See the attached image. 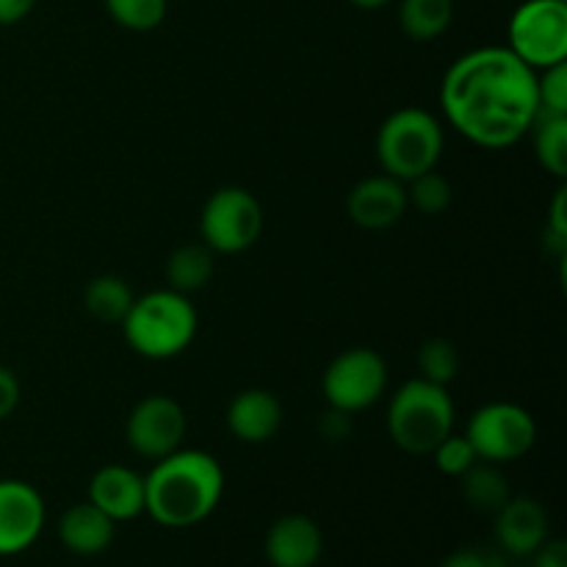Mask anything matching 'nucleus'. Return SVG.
Here are the masks:
<instances>
[{"label": "nucleus", "instance_id": "f8f14e48", "mask_svg": "<svg viewBox=\"0 0 567 567\" xmlns=\"http://www.w3.org/2000/svg\"><path fill=\"white\" fill-rule=\"evenodd\" d=\"M408 188L391 175H371L360 181L347 197V214L363 230H388L408 210Z\"/></svg>", "mask_w": 567, "mask_h": 567}, {"label": "nucleus", "instance_id": "cd10ccee", "mask_svg": "<svg viewBox=\"0 0 567 567\" xmlns=\"http://www.w3.org/2000/svg\"><path fill=\"white\" fill-rule=\"evenodd\" d=\"M548 238L554 241V247L563 252L567 247V188L563 186L554 197L551 216H548Z\"/></svg>", "mask_w": 567, "mask_h": 567}, {"label": "nucleus", "instance_id": "412c9836", "mask_svg": "<svg viewBox=\"0 0 567 567\" xmlns=\"http://www.w3.org/2000/svg\"><path fill=\"white\" fill-rule=\"evenodd\" d=\"M454 20V0H402L399 22L415 42H430L446 33Z\"/></svg>", "mask_w": 567, "mask_h": 567}, {"label": "nucleus", "instance_id": "9b49d317", "mask_svg": "<svg viewBox=\"0 0 567 567\" xmlns=\"http://www.w3.org/2000/svg\"><path fill=\"white\" fill-rule=\"evenodd\" d=\"M42 496L22 480H0V557L22 554L39 540L44 529Z\"/></svg>", "mask_w": 567, "mask_h": 567}, {"label": "nucleus", "instance_id": "dca6fc26", "mask_svg": "<svg viewBox=\"0 0 567 567\" xmlns=\"http://www.w3.org/2000/svg\"><path fill=\"white\" fill-rule=\"evenodd\" d=\"M282 424L280 399L264 388H247L227 408V430L241 443H266Z\"/></svg>", "mask_w": 567, "mask_h": 567}, {"label": "nucleus", "instance_id": "20e7f679", "mask_svg": "<svg viewBox=\"0 0 567 567\" xmlns=\"http://www.w3.org/2000/svg\"><path fill=\"white\" fill-rule=\"evenodd\" d=\"M454 402L443 385L421 377L408 380L388 404V432L402 452L432 454L443 437L454 432Z\"/></svg>", "mask_w": 567, "mask_h": 567}, {"label": "nucleus", "instance_id": "2eb2a0df", "mask_svg": "<svg viewBox=\"0 0 567 567\" xmlns=\"http://www.w3.org/2000/svg\"><path fill=\"white\" fill-rule=\"evenodd\" d=\"M89 502L114 524L138 518L144 513V476L125 465H103L89 482Z\"/></svg>", "mask_w": 567, "mask_h": 567}, {"label": "nucleus", "instance_id": "39448f33", "mask_svg": "<svg viewBox=\"0 0 567 567\" xmlns=\"http://www.w3.org/2000/svg\"><path fill=\"white\" fill-rule=\"evenodd\" d=\"M441 155V122L419 105L393 111L377 133V158H380L382 172L402 183L435 169Z\"/></svg>", "mask_w": 567, "mask_h": 567}, {"label": "nucleus", "instance_id": "4468645a", "mask_svg": "<svg viewBox=\"0 0 567 567\" xmlns=\"http://www.w3.org/2000/svg\"><path fill=\"white\" fill-rule=\"evenodd\" d=\"M496 537L513 557H529L548 540V513L535 498H509L496 513Z\"/></svg>", "mask_w": 567, "mask_h": 567}, {"label": "nucleus", "instance_id": "2f4dec72", "mask_svg": "<svg viewBox=\"0 0 567 567\" xmlns=\"http://www.w3.org/2000/svg\"><path fill=\"white\" fill-rule=\"evenodd\" d=\"M535 554H537L535 567H567V546L563 540L543 543Z\"/></svg>", "mask_w": 567, "mask_h": 567}, {"label": "nucleus", "instance_id": "1a4fd4ad", "mask_svg": "<svg viewBox=\"0 0 567 567\" xmlns=\"http://www.w3.org/2000/svg\"><path fill=\"white\" fill-rule=\"evenodd\" d=\"M324 399L332 410L341 413H360L380 402L388 388V365L374 349H347L338 354L324 371Z\"/></svg>", "mask_w": 567, "mask_h": 567}, {"label": "nucleus", "instance_id": "6ab92c4d", "mask_svg": "<svg viewBox=\"0 0 567 567\" xmlns=\"http://www.w3.org/2000/svg\"><path fill=\"white\" fill-rule=\"evenodd\" d=\"M460 480H463L465 502L474 509H480V513L496 515L498 509L513 498L509 496L507 476H504L493 463H485V460L471 465Z\"/></svg>", "mask_w": 567, "mask_h": 567}, {"label": "nucleus", "instance_id": "9d476101", "mask_svg": "<svg viewBox=\"0 0 567 567\" xmlns=\"http://www.w3.org/2000/svg\"><path fill=\"white\" fill-rule=\"evenodd\" d=\"M186 413L169 396H147L131 410L125 424L127 446L147 460H161L177 452L186 437Z\"/></svg>", "mask_w": 567, "mask_h": 567}, {"label": "nucleus", "instance_id": "c85d7f7f", "mask_svg": "<svg viewBox=\"0 0 567 567\" xmlns=\"http://www.w3.org/2000/svg\"><path fill=\"white\" fill-rule=\"evenodd\" d=\"M20 380L11 369L0 365V421L9 419L20 404Z\"/></svg>", "mask_w": 567, "mask_h": 567}, {"label": "nucleus", "instance_id": "aec40b11", "mask_svg": "<svg viewBox=\"0 0 567 567\" xmlns=\"http://www.w3.org/2000/svg\"><path fill=\"white\" fill-rule=\"evenodd\" d=\"M133 291L122 277L116 275H100L83 291V305H86L89 316L103 324H122L133 305Z\"/></svg>", "mask_w": 567, "mask_h": 567}, {"label": "nucleus", "instance_id": "7ed1b4c3", "mask_svg": "<svg viewBox=\"0 0 567 567\" xmlns=\"http://www.w3.org/2000/svg\"><path fill=\"white\" fill-rule=\"evenodd\" d=\"M122 330L136 354L147 360H169L192 347L197 336V310L186 293L172 288L144 293L133 299L131 310L122 319Z\"/></svg>", "mask_w": 567, "mask_h": 567}, {"label": "nucleus", "instance_id": "7c9ffc66", "mask_svg": "<svg viewBox=\"0 0 567 567\" xmlns=\"http://www.w3.org/2000/svg\"><path fill=\"white\" fill-rule=\"evenodd\" d=\"M37 0H0V25L22 22L33 11Z\"/></svg>", "mask_w": 567, "mask_h": 567}, {"label": "nucleus", "instance_id": "72a5a7b5", "mask_svg": "<svg viewBox=\"0 0 567 567\" xmlns=\"http://www.w3.org/2000/svg\"><path fill=\"white\" fill-rule=\"evenodd\" d=\"M349 3H354L358 9H382V6H388L391 0H349Z\"/></svg>", "mask_w": 567, "mask_h": 567}, {"label": "nucleus", "instance_id": "0eeeda50", "mask_svg": "<svg viewBox=\"0 0 567 567\" xmlns=\"http://www.w3.org/2000/svg\"><path fill=\"white\" fill-rule=\"evenodd\" d=\"M465 437L474 446L476 457L485 463H515L535 446L537 424L532 413L513 402H493L476 410L468 421Z\"/></svg>", "mask_w": 567, "mask_h": 567}, {"label": "nucleus", "instance_id": "bb28decb", "mask_svg": "<svg viewBox=\"0 0 567 567\" xmlns=\"http://www.w3.org/2000/svg\"><path fill=\"white\" fill-rule=\"evenodd\" d=\"M537 97L546 114H567V61L554 64L537 75Z\"/></svg>", "mask_w": 567, "mask_h": 567}, {"label": "nucleus", "instance_id": "a211bd4d", "mask_svg": "<svg viewBox=\"0 0 567 567\" xmlns=\"http://www.w3.org/2000/svg\"><path fill=\"white\" fill-rule=\"evenodd\" d=\"M214 277V249L205 244H186L177 247L166 260V280L177 293H194L208 286Z\"/></svg>", "mask_w": 567, "mask_h": 567}, {"label": "nucleus", "instance_id": "f3484780", "mask_svg": "<svg viewBox=\"0 0 567 567\" xmlns=\"http://www.w3.org/2000/svg\"><path fill=\"white\" fill-rule=\"evenodd\" d=\"M59 537L66 551L78 554V557H94V554H103L114 540V520L92 502L72 504L61 515Z\"/></svg>", "mask_w": 567, "mask_h": 567}, {"label": "nucleus", "instance_id": "473e14b6", "mask_svg": "<svg viewBox=\"0 0 567 567\" xmlns=\"http://www.w3.org/2000/svg\"><path fill=\"white\" fill-rule=\"evenodd\" d=\"M321 432H324L327 437H332V441H338V437H347L349 435V413H341V410H332V413H327L324 421H321Z\"/></svg>", "mask_w": 567, "mask_h": 567}, {"label": "nucleus", "instance_id": "393cba45", "mask_svg": "<svg viewBox=\"0 0 567 567\" xmlns=\"http://www.w3.org/2000/svg\"><path fill=\"white\" fill-rule=\"evenodd\" d=\"M408 203H413L421 214L437 216L452 205V183L441 172L430 169L408 183Z\"/></svg>", "mask_w": 567, "mask_h": 567}, {"label": "nucleus", "instance_id": "c756f323", "mask_svg": "<svg viewBox=\"0 0 567 567\" xmlns=\"http://www.w3.org/2000/svg\"><path fill=\"white\" fill-rule=\"evenodd\" d=\"M441 567H504L493 554L485 551H460L449 557Z\"/></svg>", "mask_w": 567, "mask_h": 567}, {"label": "nucleus", "instance_id": "423d86ee", "mask_svg": "<svg viewBox=\"0 0 567 567\" xmlns=\"http://www.w3.org/2000/svg\"><path fill=\"white\" fill-rule=\"evenodd\" d=\"M509 50L532 70L563 64L567 59L565 0H526L509 20Z\"/></svg>", "mask_w": 567, "mask_h": 567}, {"label": "nucleus", "instance_id": "a878e982", "mask_svg": "<svg viewBox=\"0 0 567 567\" xmlns=\"http://www.w3.org/2000/svg\"><path fill=\"white\" fill-rule=\"evenodd\" d=\"M432 457H435V465L441 468V474H446V476H463L471 465L480 463V457H476V452H474V446H471L468 437L454 435V432L437 443L435 452H432Z\"/></svg>", "mask_w": 567, "mask_h": 567}, {"label": "nucleus", "instance_id": "f03ea898", "mask_svg": "<svg viewBox=\"0 0 567 567\" xmlns=\"http://www.w3.org/2000/svg\"><path fill=\"white\" fill-rule=\"evenodd\" d=\"M221 493L225 471L219 460L199 449H177L155 460L144 476V513L166 529H188L219 507Z\"/></svg>", "mask_w": 567, "mask_h": 567}, {"label": "nucleus", "instance_id": "f257e3e1", "mask_svg": "<svg viewBox=\"0 0 567 567\" xmlns=\"http://www.w3.org/2000/svg\"><path fill=\"white\" fill-rule=\"evenodd\" d=\"M441 105L468 142L487 150L513 147L540 111L537 70L509 48L471 50L443 75Z\"/></svg>", "mask_w": 567, "mask_h": 567}, {"label": "nucleus", "instance_id": "ddd939ff", "mask_svg": "<svg viewBox=\"0 0 567 567\" xmlns=\"http://www.w3.org/2000/svg\"><path fill=\"white\" fill-rule=\"evenodd\" d=\"M324 551V535L308 515H286L266 535V559L271 567H316Z\"/></svg>", "mask_w": 567, "mask_h": 567}, {"label": "nucleus", "instance_id": "6e6552de", "mask_svg": "<svg viewBox=\"0 0 567 567\" xmlns=\"http://www.w3.org/2000/svg\"><path fill=\"white\" fill-rule=\"evenodd\" d=\"M205 247L221 255H238L264 233V208L247 188L227 186L210 194L199 219Z\"/></svg>", "mask_w": 567, "mask_h": 567}, {"label": "nucleus", "instance_id": "b1692460", "mask_svg": "<svg viewBox=\"0 0 567 567\" xmlns=\"http://www.w3.org/2000/svg\"><path fill=\"white\" fill-rule=\"evenodd\" d=\"M105 9L127 31H153L164 22L166 0H105Z\"/></svg>", "mask_w": 567, "mask_h": 567}, {"label": "nucleus", "instance_id": "4be33fe9", "mask_svg": "<svg viewBox=\"0 0 567 567\" xmlns=\"http://www.w3.org/2000/svg\"><path fill=\"white\" fill-rule=\"evenodd\" d=\"M535 153L546 172L565 181L567 177V114L537 111L535 120Z\"/></svg>", "mask_w": 567, "mask_h": 567}, {"label": "nucleus", "instance_id": "5701e85b", "mask_svg": "<svg viewBox=\"0 0 567 567\" xmlns=\"http://www.w3.org/2000/svg\"><path fill=\"white\" fill-rule=\"evenodd\" d=\"M421 380L446 388L460 374V352L446 338H430L419 352Z\"/></svg>", "mask_w": 567, "mask_h": 567}]
</instances>
